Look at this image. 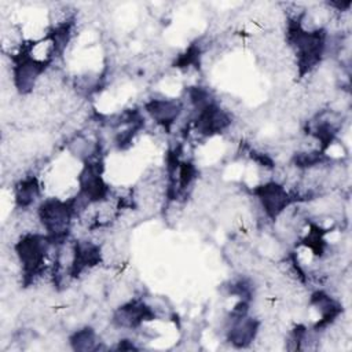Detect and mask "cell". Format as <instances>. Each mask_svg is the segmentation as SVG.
Here are the masks:
<instances>
[{
	"mask_svg": "<svg viewBox=\"0 0 352 352\" xmlns=\"http://www.w3.org/2000/svg\"><path fill=\"white\" fill-rule=\"evenodd\" d=\"M286 34L287 41L297 56V66L302 76L320 62L326 51L327 33L323 29L307 30L302 26L301 18H293L289 21Z\"/></svg>",
	"mask_w": 352,
	"mask_h": 352,
	"instance_id": "obj_1",
	"label": "cell"
},
{
	"mask_svg": "<svg viewBox=\"0 0 352 352\" xmlns=\"http://www.w3.org/2000/svg\"><path fill=\"white\" fill-rule=\"evenodd\" d=\"M55 246L47 234H25L15 243V254L22 268V274L26 282L33 280L41 275L45 267L47 256L51 248Z\"/></svg>",
	"mask_w": 352,
	"mask_h": 352,
	"instance_id": "obj_2",
	"label": "cell"
},
{
	"mask_svg": "<svg viewBox=\"0 0 352 352\" xmlns=\"http://www.w3.org/2000/svg\"><path fill=\"white\" fill-rule=\"evenodd\" d=\"M38 220L51 238L54 245L63 243L67 238L72 219L76 216L70 199L62 201L58 198L44 199L37 208Z\"/></svg>",
	"mask_w": 352,
	"mask_h": 352,
	"instance_id": "obj_3",
	"label": "cell"
},
{
	"mask_svg": "<svg viewBox=\"0 0 352 352\" xmlns=\"http://www.w3.org/2000/svg\"><path fill=\"white\" fill-rule=\"evenodd\" d=\"M48 65L50 59H38L30 54V45L28 48L22 45L12 56V78L18 92H30Z\"/></svg>",
	"mask_w": 352,
	"mask_h": 352,
	"instance_id": "obj_4",
	"label": "cell"
},
{
	"mask_svg": "<svg viewBox=\"0 0 352 352\" xmlns=\"http://www.w3.org/2000/svg\"><path fill=\"white\" fill-rule=\"evenodd\" d=\"M253 192L257 197L264 214L271 220L278 219L293 202V195L283 184L278 182H267L257 186L254 187Z\"/></svg>",
	"mask_w": 352,
	"mask_h": 352,
	"instance_id": "obj_5",
	"label": "cell"
},
{
	"mask_svg": "<svg viewBox=\"0 0 352 352\" xmlns=\"http://www.w3.org/2000/svg\"><path fill=\"white\" fill-rule=\"evenodd\" d=\"M109 191L110 188L102 177L99 162L87 161L78 175V194L91 205L104 201L109 195Z\"/></svg>",
	"mask_w": 352,
	"mask_h": 352,
	"instance_id": "obj_6",
	"label": "cell"
},
{
	"mask_svg": "<svg viewBox=\"0 0 352 352\" xmlns=\"http://www.w3.org/2000/svg\"><path fill=\"white\" fill-rule=\"evenodd\" d=\"M155 319V311L143 300H131L120 305L113 314V324L118 329L132 330L142 326L144 322Z\"/></svg>",
	"mask_w": 352,
	"mask_h": 352,
	"instance_id": "obj_7",
	"label": "cell"
},
{
	"mask_svg": "<svg viewBox=\"0 0 352 352\" xmlns=\"http://www.w3.org/2000/svg\"><path fill=\"white\" fill-rule=\"evenodd\" d=\"M231 125L230 114L223 110L214 100L195 111L194 128L198 135L213 136Z\"/></svg>",
	"mask_w": 352,
	"mask_h": 352,
	"instance_id": "obj_8",
	"label": "cell"
},
{
	"mask_svg": "<svg viewBox=\"0 0 352 352\" xmlns=\"http://www.w3.org/2000/svg\"><path fill=\"white\" fill-rule=\"evenodd\" d=\"M102 260L100 246L92 241H76L72 248L69 275L76 278L81 272L98 265Z\"/></svg>",
	"mask_w": 352,
	"mask_h": 352,
	"instance_id": "obj_9",
	"label": "cell"
},
{
	"mask_svg": "<svg viewBox=\"0 0 352 352\" xmlns=\"http://www.w3.org/2000/svg\"><path fill=\"white\" fill-rule=\"evenodd\" d=\"M260 322L249 315L243 316H230L228 327H227V341L235 348H246L249 346L257 333H258Z\"/></svg>",
	"mask_w": 352,
	"mask_h": 352,
	"instance_id": "obj_10",
	"label": "cell"
},
{
	"mask_svg": "<svg viewBox=\"0 0 352 352\" xmlns=\"http://www.w3.org/2000/svg\"><path fill=\"white\" fill-rule=\"evenodd\" d=\"M146 113L151 117V120L161 125L164 129L169 131L170 126L177 121L183 111V104L177 99H150L144 103Z\"/></svg>",
	"mask_w": 352,
	"mask_h": 352,
	"instance_id": "obj_11",
	"label": "cell"
},
{
	"mask_svg": "<svg viewBox=\"0 0 352 352\" xmlns=\"http://www.w3.org/2000/svg\"><path fill=\"white\" fill-rule=\"evenodd\" d=\"M311 305L320 315V319L316 322L314 327L315 331H319L320 327L329 326L331 322H334L340 316L342 311L341 304L337 300H334L331 296L324 293L323 290H318L311 296Z\"/></svg>",
	"mask_w": 352,
	"mask_h": 352,
	"instance_id": "obj_12",
	"label": "cell"
},
{
	"mask_svg": "<svg viewBox=\"0 0 352 352\" xmlns=\"http://www.w3.org/2000/svg\"><path fill=\"white\" fill-rule=\"evenodd\" d=\"M40 194H41V188H40L38 179L36 176H28L19 180L14 188L15 204L21 209H26L32 206L38 199Z\"/></svg>",
	"mask_w": 352,
	"mask_h": 352,
	"instance_id": "obj_13",
	"label": "cell"
},
{
	"mask_svg": "<svg viewBox=\"0 0 352 352\" xmlns=\"http://www.w3.org/2000/svg\"><path fill=\"white\" fill-rule=\"evenodd\" d=\"M69 342H70V345L74 351L85 352V351L99 349V341H98L96 331L92 327H88V326L74 331L70 336Z\"/></svg>",
	"mask_w": 352,
	"mask_h": 352,
	"instance_id": "obj_14",
	"label": "cell"
},
{
	"mask_svg": "<svg viewBox=\"0 0 352 352\" xmlns=\"http://www.w3.org/2000/svg\"><path fill=\"white\" fill-rule=\"evenodd\" d=\"M294 164L297 168H312L324 161V154L319 150H312V151H301L296 153L293 158Z\"/></svg>",
	"mask_w": 352,
	"mask_h": 352,
	"instance_id": "obj_15",
	"label": "cell"
}]
</instances>
